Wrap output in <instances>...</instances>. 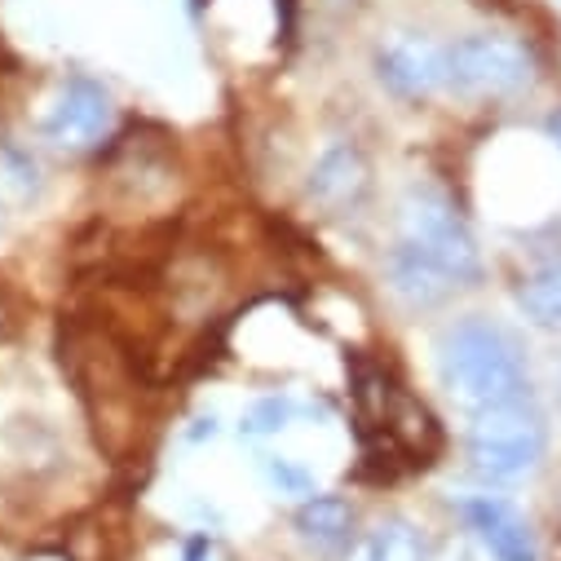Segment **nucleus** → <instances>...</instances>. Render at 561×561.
Masks as SVG:
<instances>
[{"label":"nucleus","instance_id":"obj_1","mask_svg":"<svg viewBox=\"0 0 561 561\" xmlns=\"http://www.w3.org/2000/svg\"><path fill=\"white\" fill-rule=\"evenodd\" d=\"M438 380L447 398L473 415L530 398V363L522 341L495 319H460L438 341Z\"/></svg>","mask_w":561,"mask_h":561},{"label":"nucleus","instance_id":"obj_2","mask_svg":"<svg viewBox=\"0 0 561 561\" xmlns=\"http://www.w3.org/2000/svg\"><path fill=\"white\" fill-rule=\"evenodd\" d=\"M465 451H469L473 473L486 482H517V478L535 473L539 460L548 456V415L535 402V393L473 411Z\"/></svg>","mask_w":561,"mask_h":561},{"label":"nucleus","instance_id":"obj_3","mask_svg":"<svg viewBox=\"0 0 561 561\" xmlns=\"http://www.w3.org/2000/svg\"><path fill=\"white\" fill-rule=\"evenodd\" d=\"M402 243H411L430 265H438L451 288H473L482 278L478 234H473L469 217L460 213V204L443 186H434V182H420V186L407 191Z\"/></svg>","mask_w":561,"mask_h":561},{"label":"nucleus","instance_id":"obj_4","mask_svg":"<svg viewBox=\"0 0 561 561\" xmlns=\"http://www.w3.org/2000/svg\"><path fill=\"white\" fill-rule=\"evenodd\" d=\"M539 80L535 49L504 32H473L447 45V89L460 98L508 102Z\"/></svg>","mask_w":561,"mask_h":561},{"label":"nucleus","instance_id":"obj_5","mask_svg":"<svg viewBox=\"0 0 561 561\" xmlns=\"http://www.w3.org/2000/svg\"><path fill=\"white\" fill-rule=\"evenodd\" d=\"M371 67H376V80L393 98H407V102L434 98L438 89H447V45H434L430 36H420V32L389 36L376 49Z\"/></svg>","mask_w":561,"mask_h":561},{"label":"nucleus","instance_id":"obj_6","mask_svg":"<svg viewBox=\"0 0 561 561\" xmlns=\"http://www.w3.org/2000/svg\"><path fill=\"white\" fill-rule=\"evenodd\" d=\"M115 124V102L93 76H71L45 115V137L62 151H89Z\"/></svg>","mask_w":561,"mask_h":561},{"label":"nucleus","instance_id":"obj_7","mask_svg":"<svg viewBox=\"0 0 561 561\" xmlns=\"http://www.w3.org/2000/svg\"><path fill=\"white\" fill-rule=\"evenodd\" d=\"M460 517L482 543L491 561H539V543L530 522L500 495H469L460 500Z\"/></svg>","mask_w":561,"mask_h":561},{"label":"nucleus","instance_id":"obj_8","mask_svg":"<svg viewBox=\"0 0 561 561\" xmlns=\"http://www.w3.org/2000/svg\"><path fill=\"white\" fill-rule=\"evenodd\" d=\"M367 191V164L358 156V147L350 142H336L319 156V164L310 169V182H306V195L319 204V208H354Z\"/></svg>","mask_w":561,"mask_h":561},{"label":"nucleus","instance_id":"obj_9","mask_svg":"<svg viewBox=\"0 0 561 561\" xmlns=\"http://www.w3.org/2000/svg\"><path fill=\"white\" fill-rule=\"evenodd\" d=\"M385 270H389L393 293H398L407 306H415V310H430V306H438V301H447V297L456 293V288L447 284V274H443L438 265H430L425 256H420L411 243H402V239L389 248Z\"/></svg>","mask_w":561,"mask_h":561},{"label":"nucleus","instance_id":"obj_10","mask_svg":"<svg viewBox=\"0 0 561 561\" xmlns=\"http://www.w3.org/2000/svg\"><path fill=\"white\" fill-rule=\"evenodd\" d=\"M350 561H434V548L411 522L389 517V522H380L376 530L363 535V543L354 548Z\"/></svg>","mask_w":561,"mask_h":561},{"label":"nucleus","instance_id":"obj_11","mask_svg":"<svg viewBox=\"0 0 561 561\" xmlns=\"http://www.w3.org/2000/svg\"><path fill=\"white\" fill-rule=\"evenodd\" d=\"M297 530H301V539H310V543H319V548H332V543L350 539V530H354V508H350V500H341V495H310V500L297 508Z\"/></svg>","mask_w":561,"mask_h":561},{"label":"nucleus","instance_id":"obj_12","mask_svg":"<svg viewBox=\"0 0 561 561\" xmlns=\"http://www.w3.org/2000/svg\"><path fill=\"white\" fill-rule=\"evenodd\" d=\"M517 306L526 310L530 323L561 332V261H543L539 270H530L517 288Z\"/></svg>","mask_w":561,"mask_h":561},{"label":"nucleus","instance_id":"obj_13","mask_svg":"<svg viewBox=\"0 0 561 561\" xmlns=\"http://www.w3.org/2000/svg\"><path fill=\"white\" fill-rule=\"evenodd\" d=\"M293 415H297V402H293L288 393H265V398H256V402L243 411L239 434H243V438H270V434H284V430L293 425Z\"/></svg>","mask_w":561,"mask_h":561},{"label":"nucleus","instance_id":"obj_14","mask_svg":"<svg viewBox=\"0 0 561 561\" xmlns=\"http://www.w3.org/2000/svg\"><path fill=\"white\" fill-rule=\"evenodd\" d=\"M261 473H265L270 491L288 495V500H310V495H319V491H314V473H310L306 465L288 460V456H265V460H261Z\"/></svg>","mask_w":561,"mask_h":561},{"label":"nucleus","instance_id":"obj_15","mask_svg":"<svg viewBox=\"0 0 561 561\" xmlns=\"http://www.w3.org/2000/svg\"><path fill=\"white\" fill-rule=\"evenodd\" d=\"M182 561H213V548H208V539H186V548H182Z\"/></svg>","mask_w":561,"mask_h":561},{"label":"nucleus","instance_id":"obj_16","mask_svg":"<svg viewBox=\"0 0 561 561\" xmlns=\"http://www.w3.org/2000/svg\"><path fill=\"white\" fill-rule=\"evenodd\" d=\"M548 133H552V142L561 147V111H552V115H548Z\"/></svg>","mask_w":561,"mask_h":561}]
</instances>
